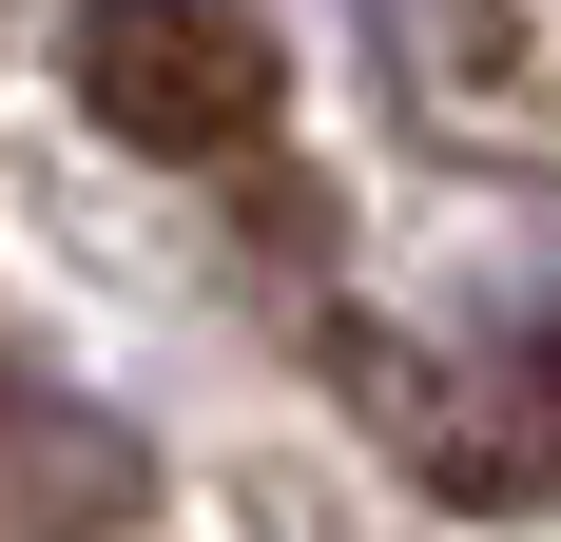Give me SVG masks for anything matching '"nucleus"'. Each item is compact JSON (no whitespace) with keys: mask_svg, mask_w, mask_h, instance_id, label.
<instances>
[{"mask_svg":"<svg viewBox=\"0 0 561 542\" xmlns=\"http://www.w3.org/2000/svg\"><path fill=\"white\" fill-rule=\"evenodd\" d=\"M330 387H348V407H368V427H388L446 504H523V427L484 407V387H446L388 310H330Z\"/></svg>","mask_w":561,"mask_h":542,"instance_id":"obj_2","label":"nucleus"},{"mask_svg":"<svg viewBox=\"0 0 561 542\" xmlns=\"http://www.w3.org/2000/svg\"><path fill=\"white\" fill-rule=\"evenodd\" d=\"M523 369H542V427H561V329H542V349H523Z\"/></svg>","mask_w":561,"mask_h":542,"instance_id":"obj_5","label":"nucleus"},{"mask_svg":"<svg viewBox=\"0 0 561 542\" xmlns=\"http://www.w3.org/2000/svg\"><path fill=\"white\" fill-rule=\"evenodd\" d=\"M407 20V98L446 116V136H523L542 78H523V0H388Z\"/></svg>","mask_w":561,"mask_h":542,"instance_id":"obj_3","label":"nucleus"},{"mask_svg":"<svg viewBox=\"0 0 561 542\" xmlns=\"http://www.w3.org/2000/svg\"><path fill=\"white\" fill-rule=\"evenodd\" d=\"M78 116H98L116 156H252L290 98V58L252 0H78Z\"/></svg>","mask_w":561,"mask_h":542,"instance_id":"obj_1","label":"nucleus"},{"mask_svg":"<svg viewBox=\"0 0 561 542\" xmlns=\"http://www.w3.org/2000/svg\"><path fill=\"white\" fill-rule=\"evenodd\" d=\"M39 485H58V504H39V523H98V485H116V445H98V427H78V407H39Z\"/></svg>","mask_w":561,"mask_h":542,"instance_id":"obj_4","label":"nucleus"}]
</instances>
